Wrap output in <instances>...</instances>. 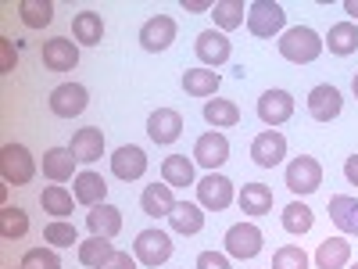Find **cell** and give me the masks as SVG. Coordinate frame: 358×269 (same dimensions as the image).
Returning <instances> with one entry per match:
<instances>
[{
    "label": "cell",
    "mask_w": 358,
    "mask_h": 269,
    "mask_svg": "<svg viewBox=\"0 0 358 269\" xmlns=\"http://www.w3.org/2000/svg\"><path fill=\"white\" fill-rule=\"evenodd\" d=\"M348 269H358V265H348Z\"/></svg>",
    "instance_id": "48"
},
{
    "label": "cell",
    "mask_w": 358,
    "mask_h": 269,
    "mask_svg": "<svg viewBox=\"0 0 358 269\" xmlns=\"http://www.w3.org/2000/svg\"><path fill=\"white\" fill-rule=\"evenodd\" d=\"M172 40H176V22L169 15H155V18H147L140 25V47L143 50L158 54V50L172 47Z\"/></svg>",
    "instance_id": "15"
},
{
    "label": "cell",
    "mask_w": 358,
    "mask_h": 269,
    "mask_svg": "<svg viewBox=\"0 0 358 269\" xmlns=\"http://www.w3.org/2000/svg\"><path fill=\"white\" fill-rule=\"evenodd\" d=\"M344 11H348V15L358 22V0H344Z\"/></svg>",
    "instance_id": "46"
},
{
    "label": "cell",
    "mask_w": 358,
    "mask_h": 269,
    "mask_svg": "<svg viewBox=\"0 0 358 269\" xmlns=\"http://www.w3.org/2000/svg\"><path fill=\"white\" fill-rule=\"evenodd\" d=\"M197 198H201V208H212V212H222V208L233 205V179H226L222 172H208L204 179H197Z\"/></svg>",
    "instance_id": "6"
},
{
    "label": "cell",
    "mask_w": 358,
    "mask_h": 269,
    "mask_svg": "<svg viewBox=\"0 0 358 269\" xmlns=\"http://www.w3.org/2000/svg\"><path fill=\"white\" fill-rule=\"evenodd\" d=\"M219 72L215 69H190L183 76V90H187V97H215V90H219Z\"/></svg>",
    "instance_id": "30"
},
{
    "label": "cell",
    "mask_w": 358,
    "mask_h": 269,
    "mask_svg": "<svg viewBox=\"0 0 358 269\" xmlns=\"http://www.w3.org/2000/svg\"><path fill=\"white\" fill-rule=\"evenodd\" d=\"M86 230L90 237H108V241H115L118 233H122V208H115V205H97V208H90L86 212Z\"/></svg>",
    "instance_id": "17"
},
{
    "label": "cell",
    "mask_w": 358,
    "mask_h": 269,
    "mask_svg": "<svg viewBox=\"0 0 358 269\" xmlns=\"http://www.w3.org/2000/svg\"><path fill=\"white\" fill-rule=\"evenodd\" d=\"M0 176H4V184L11 187H25V184H33V176H36V162L33 155H29V147L22 144H4L0 147Z\"/></svg>",
    "instance_id": "2"
},
{
    "label": "cell",
    "mask_w": 358,
    "mask_h": 269,
    "mask_svg": "<svg viewBox=\"0 0 358 269\" xmlns=\"http://www.w3.org/2000/svg\"><path fill=\"white\" fill-rule=\"evenodd\" d=\"M72 36H76V43H83V47H97V43L104 40V18H101L97 11H79V15L72 18Z\"/></svg>",
    "instance_id": "25"
},
{
    "label": "cell",
    "mask_w": 358,
    "mask_h": 269,
    "mask_svg": "<svg viewBox=\"0 0 358 269\" xmlns=\"http://www.w3.org/2000/svg\"><path fill=\"white\" fill-rule=\"evenodd\" d=\"M18 269H25V265H18Z\"/></svg>",
    "instance_id": "49"
},
{
    "label": "cell",
    "mask_w": 358,
    "mask_h": 269,
    "mask_svg": "<svg viewBox=\"0 0 358 269\" xmlns=\"http://www.w3.org/2000/svg\"><path fill=\"white\" fill-rule=\"evenodd\" d=\"M262 230L255 226V223H236V226H229L226 230V255H233V258H255L258 251H262Z\"/></svg>",
    "instance_id": "10"
},
{
    "label": "cell",
    "mask_w": 358,
    "mask_h": 269,
    "mask_svg": "<svg viewBox=\"0 0 358 269\" xmlns=\"http://www.w3.org/2000/svg\"><path fill=\"white\" fill-rule=\"evenodd\" d=\"M276 47H280V54L287 57L290 65H312L315 57L322 54V36L315 33V29H308V25H290V29H283V36L276 40Z\"/></svg>",
    "instance_id": "1"
},
{
    "label": "cell",
    "mask_w": 358,
    "mask_h": 269,
    "mask_svg": "<svg viewBox=\"0 0 358 269\" xmlns=\"http://www.w3.org/2000/svg\"><path fill=\"white\" fill-rule=\"evenodd\" d=\"M101 269H136V255H129V251H115V258H111L108 265H101Z\"/></svg>",
    "instance_id": "43"
},
{
    "label": "cell",
    "mask_w": 358,
    "mask_h": 269,
    "mask_svg": "<svg viewBox=\"0 0 358 269\" xmlns=\"http://www.w3.org/2000/svg\"><path fill=\"white\" fill-rule=\"evenodd\" d=\"M290 115H294V97L287 90H265L258 97V118L265 126H283Z\"/></svg>",
    "instance_id": "16"
},
{
    "label": "cell",
    "mask_w": 358,
    "mask_h": 269,
    "mask_svg": "<svg viewBox=\"0 0 358 269\" xmlns=\"http://www.w3.org/2000/svg\"><path fill=\"white\" fill-rule=\"evenodd\" d=\"M29 233V212L18 205H4L0 208V237L4 241H22Z\"/></svg>",
    "instance_id": "33"
},
{
    "label": "cell",
    "mask_w": 358,
    "mask_h": 269,
    "mask_svg": "<svg viewBox=\"0 0 358 269\" xmlns=\"http://www.w3.org/2000/svg\"><path fill=\"white\" fill-rule=\"evenodd\" d=\"M287 187L294 191V194H315L319 187H322V165H319V158H312V155H297L290 165H287Z\"/></svg>",
    "instance_id": "5"
},
{
    "label": "cell",
    "mask_w": 358,
    "mask_h": 269,
    "mask_svg": "<svg viewBox=\"0 0 358 269\" xmlns=\"http://www.w3.org/2000/svg\"><path fill=\"white\" fill-rule=\"evenodd\" d=\"M40 57L50 72H69V69L79 65V43L69 40V36H54L40 47Z\"/></svg>",
    "instance_id": "11"
},
{
    "label": "cell",
    "mask_w": 358,
    "mask_h": 269,
    "mask_svg": "<svg viewBox=\"0 0 358 269\" xmlns=\"http://www.w3.org/2000/svg\"><path fill=\"white\" fill-rule=\"evenodd\" d=\"M133 255H136V262L158 269L172 258V237L165 230H140L133 241Z\"/></svg>",
    "instance_id": "4"
},
{
    "label": "cell",
    "mask_w": 358,
    "mask_h": 269,
    "mask_svg": "<svg viewBox=\"0 0 358 269\" xmlns=\"http://www.w3.org/2000/svg\"><path fill=\"white\" fill-rule=\"evenodd\" d=\"M76 155H72V147H50V151L43 155V176L50 179V184H65V179L79 176L76 172Z\"/></svg>",
    "instance_id": "21"
},
{
    "label": "cell",
    "mask_w": 358,
    "mask_h": 269,
    "mask_svg": "<svg viewBox=\"0 0 358 269\" xmlns=\"http://www.w3.org/2000/svg\"><path fill=\"white\" fill-rule=\"evenodd\" d=\"M322 43L330 47V54H337V57L355 54V50H358V25H355V22H337V25H330V36H326Z\"/></svg>",
    "instance_id": "28"
},
{
    "label": "cell",
    "mask_w": 358,
    "mask_h": 269,
    "mask_svg": "<svg viewBox=\"0 0 358 269\" xmlns=\"http://www.w3.org/2000/svg\"><path fill=\"white\" fill-rule=\"evenodd\" d=\"M15 69V43L8 40V36H0V72H11Z\"/></svg>",
    "instance_id": "42"
},
{
    "label": "cell",
    "mask_w": 358,
    "mask_h": 269,
    "mask_svg": "<svg viewBox=\"0 0 358 269\" xmlns=\"http://www.w3.org/2000/svg\"><path fill=\"white\" fill-rule=\"evenodd\" d=\"M341 108H344V97H341L337 86H330V83L312 86V94H308V115L315 118V123H334V118L341 115Z\"/></svg>",
    "instance_id": "12"
},
{
    "label": "cell",
    "mask_w": 358,
    "mask_h": 269,
    "mask_svg": "<svg viewBox=\"0 0 358 269\" xmlns=\"http://www.w3.org/2000/svg\"><path fill=\"white\" fill-rule=\"evenodd\" d=\"M162 184H169V187H190V184H197V179H194V162L187 155H169L162 162Z\"/></svg>",
    "instance_id": "29"
},
{
    "label": "cell",
    "mask_w": 358,
    "mask_h": 269,
    "mask_svg": "<svg viewBox=\"0 0 358 269\" xmlns=\"http://www.w3.org/2000/svg\"><path fill=\"white\" fill-rule=\"evenodd\" d=\"M22 265L25 269H62V258H57V248H29Z\"/></svg>",
    "instance_id": "39"
},
{
    "label": "cell",
    "mask_w": 358,
    "mask_h": 269,
    "mask_svg": "<svg viewBox=\"0 0 358 269\" xmlns=\"http://www.w3.org/2000/svg\"><path fill=\"white\" fill-rule=\"evenodd\" d=\"M18 15L29 29H43L54 22V4L50 0H18Z\"/></svg>",
    "instance_id": "37"
},
{
    "label": "cell",
    "mask_w": 358,
    "mask_h": 269,
    "mask_svg": "<svg viewBox=\"0 0 358 269\" xmlns=\"http://www.w3.org/2000/svg\"><path fill=\"white\" fill-rule=\"evenodd\" d=\"M197 269H229V258L222 251H201L197 255Z\"/></svg>",
    "instance_id": "41"
},
{
    "label": "cell",
    "mask_w": 358,
    "mask_h": 269,
    "mask_svg": "<svg viewBox=\"0 0 358 269\" xmlns=\"http://www.w3.org/2000/svg\"><path fill=\"white\" fill-rule=\"evenodd\" d=\"M111 172L118 179H126V184H133V179H140L147 172V155L140 151L136 144H122L118 151L111 155Z\"/></svg>",
    "instance_id": "18"
},
{
    "label": "cell",
    "mask_w": 358,
    "mask_h": 269,
    "mask_svg": "<svg viewBox=\"0 0 358 269\" xmlns=\"http://www.w3.org/2000/svg\"><path fill=\"white\" fill-rule=\"evenodd\" d=\"M236 205H241V212H248V216H268L273 212V191L265 184H244V191L236 194Z\"/></svg>",
    "instance_id": "26"
},
{
    "label": "cell",
    "mask_w": 358,
    "mask_h": 269,
    "mask_svg": "<svg viewBox=\"0 0 358 269\" xmlns=\"http://www.w3.org/2000/svg\"><path fill=\"white\" fill-rule=\"evenodd\" d=\"M226 158H229V140H226L222 130H208V133L197 137V144H194V162L197 165H204L208 172H215Z\"/></svg>",
    "instance_id": "8"
},
{
    "label": "cell",
    "mask_w": 358,
    "mask_h": 269,
    "mask_svg": "<svg viewBox=\"0 0 358 269\" xmlns=\"http://www.w3.org/2000/svg\"><path fill=\"white\" fill-rule=\"evenodd\" d=\"M280 219H283V230L294 233V237H301V233H308L315 226V212H312L305 201H290L283 212H280Z\"/></svg>",
    "instance_id": "32"
},
{
    "label": "cell",
    "mask_w": 358,
    "mask_h": 269,
    "mask_svg": "<svg viewBox=\"0 0 358 269\" xmlns=\"http://www.w3.org/2000/svg\"><path fill=\"white\" fill-rule=\"evenodd\" d=\"M47 101H50V111H54L57 118H76V115L86 111L90 94H86V86H79V83H62V86L50 90Z\"/></svg>",
    "instance_id": "7"
},
{
    "label": "cell",
    "mask_w": 358,
    "mask_h": 269,
    "mask_svg": "<svg viewBox=\"0 0 358 269\" xmlns=\"http://www.w3.org/2000/svg\"><path fill=\"white\" fill-rule=\"evenodd\" d=\"M40 205H43V212H50L54 219H69L72 216V205H76V194H69L62 184H50V187H43Z\"/></svg>",
    "instance_id": "31"
},
{
    "label": "cell",
    "mask_w": 358,
    "mask_h": 269,
    "mask_svg": "<svg viewBox=\"0 0 358 269\" xmlns=\"http://www.w3.org/2000/svg\"><path fill=\"white\" fill-rule=\"evenodd\" d=\"M194 50H197V57H201V65L219 69V65L229 62L233 43L226 40V33H219V29H204V33L197 36V43H194Z\"/></svg>",
    "instance_id": "13"
},
{
    "label": "cell",
    "mask_w": 358,
    "mask_h": 269,
    "mask_svg": "<svg viewBox=\"0 0 358 269\" xmlns=\"http://www.w3.org/2000/svg\"><path fill=\"white\" fill-rule=\"evenodd\" d=\"M344 179L351 187H358V155H348V162H344Z\"/></svg>",
    "instance_id": "45"
},
{
    "label": "cell",
    "mask_w": 358,
    "mask_h": 269,
    "mask_svg": "<svg viewBox=\"0 0 358 269\" xmlns=\"http://www.w3.org/2000/svg\"><path fill=\"white\" fill-rule=\"evenodd\" d=\"M283 25H287V11L276 0H255L248 4V29L262 40H273V36H283Z\"/></svg>",
    "instance_id": "3"
},
{
    "label": "cell",
    "mask_w": 358,
    "mask_h": 269,
    "mask_svg": "<svg viewBox=\"0 0 358 269\" xmlns=\"http://www.w3.org/2000/svg\"><path fill=\"white\" fill-rule=\"evenodd\" d=\"M140 208H143V216H151V219H169L172 216V208H176V198H172V187L169 184H147L143 194H140Z\"/></svg>",
    "instance_id": "20"
},
{
    "label": "cell",
    "mask_w": 358,
    "mask_h": 269,
    "mask_svg": "<svg viewBox=\"0 0 358 269\" xmlns=\"http://www.w3.org/2000/svg\"><path fill=\"white\" fill-rule=\"evenodd\" d=\"M351 262V241L344 237H326L315 251V269H348Z\"/></svg>",
    "instance_id": "23"
},
{
    "label": "cell",
    "mask_w": 358,
    "mask_h": 269,
    "mask_svg": "<svg viewBox=\"0 0 358 269\" xmlns=\"http://www.w3.org/2000/svg\"><path fill=\"white\" fill-rule=\"evenodd\" d=\"M72 194H76L79 205L97 208V205H104V198H108V184H104V176H101V172L83 169V172L76 176V184H72Z\"/></svg>",
    "instance_id": "19"
},
{
    "label": "cell",
    "mask_w": 358,
    "mask_h": 269,
    "mask_svg": "<svg viewBox=\"0 0 358 269\" xmlns=\"http://www.w3.org/2000/svg\"><path fill=\"white\" fill-rule=\"evenodd\" d=\"M330 219L341 233H358V198H348V194H334L330 198Z\"/></svg>",
    "instance_id": "24"
},
{
    "label": "cell",
    "mask_w": 358,
    "mask_h": 269,
    "mask_svg": "<svg viewBox=\"0 0 358 269\" xmlns=\"http://www.w3.org/2000/svg\"><path fill=\"white\" fill-rule=\"evenodd\" d=\"M43 241H47V248H72V244L79 241V233H76V226H72V223L54 219V223L43 230Z\"/></svg>",
    "instance_id": "38"
},
{
    "label": "cell",
    "mask_w": 358,
    "mask_h": 269,
    "mask_svg": "<svg viewBox=\"0 0 358 269\" xmlns=\"http://www.w3.org/2000/svg\"><path fill=\"white\" fill-rule=\"evenodd\" d=\"M72 155L79 158V162H97L101 155H104V133L97 130V126H83V130H76L72 133Z\"/></svg>",
    "instance_id": "22"
},
{
    "label": "cell",
    "mask_w": 358,
    "mask_h": 269,
    "mask_svg": "<svg viewBox=\"0 0 358 269\" xmlns=\"http://www.w3.org/2000/svg\"><path fill=\"white\" fill-rule=\"evenodd\" d=\"M169 223H172L176 233L190 237V233H201L204 230V212H201V205H194V201H176Z\"/></svg>",
    "instance_id": "27"
},
{
    "label": "cell",
    "mask_w": 358,
    "mask_h": 269,
    "mask_svg": "<svg viewBox=\"0 0 358 269\" xmlns=\"http://www.w3.org/2000/svg\"><path fill=\"white\" fill-rule=\"evenodd\" d=\"M287 158V137L280 130H265L251 140V162L262 169H276Z\"/></svg>",
    "instance_id": "9"
},
{
    "label": "cell",
    "mask_w": 358,
    "mask_h": 269,
    "mask_svg": "<svg viewBox=\"0 0 358 269\" xmlns=\"http://www.w3.org/2000/svg\"><path fill=\"white\" fill-rule=\"evenodd\" d=\"M179 8L190 11V15H201V11H212L215 4H212V0H179Z\"/></svg>",
    "instance_id": "44"
},
{
    "label": "cell",
    "mask_w": 358,
    "mask_h": 269,
    "mask_svg": "<svg viewBox=\"0 0 358 269\" xmlns=\"http://www.w3.org/2000/svg\"><path fill=\"white\" fill-rule=\"evenodd\" d=\"M273 269H308V255L297 248V244H283L273 255Z\"/></svg>",
    "instance_id": "40"
},
{
    "label": "cell",
    "mask_w": 358,
    "mask_h": 269,
    "mask_svg": "<svg viewBox=\"0 0 358 269\" xmlns=\"http://www.w3.org/2000/svg\"><path fill=\"white\" fill-rule=\"evenodd\" d=\"M351 90H355V97H358V72H355V79H351Z\"/></svg>",
    "instance_id": "47"
},
{
    "label": "cell",
    "mask_w": 358,
    "mask_h": 269,
    "mask_svg": "<svg viewBox=\"0 0 358 269\" xmlns=\"http://www.w3.org/2000/svg\"><path fill=\"white\" fill-rule=\"evenodd\" d=\"M179 133H183V115H179L176 108H158L151 111V118H147V137H151L155 144H176Z\"/></svg>",
    "instance_id": "14"
},
{
    "label": "cell",
    "mask_w": 358,
    "mask_h": 269,
    "mask_svg": "<svg viewBox=\"0 0 358 269\" xmlns=\"http://www.w3.org/2000/svg\"><path fill=\"white\" fill-rule=\"evenodd\" d=\"M212 15H215V29H219V33H229V29L244 25L248 8H244V0H215Z\"/></svg>",
    "instance_id": "36"
},
{
    "label": "cell",
    "mask_w": 358,
    "mask_h": 269,
    "mask_svg": "<svg viewBox=\"0 0 358 269\" xmlns=\"http://www.w3.org/2000/svg\"><path fill=\"white\" fill-rule=\"evenodd\" d=\"M115 258V244L108 241V237H90V241L79 244V262L90 265V269H101Z\"/></svg>",
    "instance_id": "34"
},
{
    "label": "cell",
    "mask_w": 358,
    "mask_h": 269,
    "mask_svg": "<svg viewBox=\"0 0 358 269\" xmlns=\"http://www.w3.org/2000/svg\"><path fill=\"white\" fill-rule=\"evenodd\" d=\"M204 123L208 126H219V130L236 126V123H241V108H236L233 101H226V97H212V101L204 104Z\"/></svg>",
    "instance_id": "35"
}]
</instances>
